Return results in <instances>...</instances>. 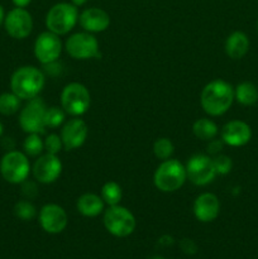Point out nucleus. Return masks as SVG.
<instances>
[{
  "label": "nucleus",
  "mask_w": 258,
  "mask_h": 259,
  "mask_svg": "<svg viewBox=\"0 0 258 259\" xmlns=\"http://www.w3.org/2000/svg\"><path fill=\"white\" fill-rule=\"evenodd\" d=\"M234 101V88L222 78L207 82L200 94V105L210 116L224 115Z\"/></svg>",
  "instance_id": "f257e3e1"
},
{
  "label": "nucleus",
  "mask_w": 258,
  "mask_h": 259,
  "mask_svg": "<svg viewBox=\"0 0 258 259\" xmlns=\"http://www.w3.org/2000/svg\"><path fill=\"white\" fill-rule=\"evenodd\" d=\"M46 85V73L35 66H22L13 72L10 89L22 100L39 96Z\"/></svg>",
  "instance_id": "f03ea898"
},
{
  "label": "nucleus",
  "mask_w": 258,
  "mask_h": 259,
  "mask_svg": "<svg viewBox=\"0 0 258 259\" xmlns=\"http://www.w3.org/2000/svg\"><path fill=\"white\" fill-rule=\"evenodd\" d=\"M187 181L186 167L179 159L169 158L161 161L153 175V184L161 192H175Z\"/></svg>",
  "instance_id": "7ed1b4c3"
},
{
  "label": "nucleus",
  "mask_w": 258,
  "mask_h": 259,
  "mask_svg": "<svg viewBox=\"0 0 258 259\" xmlns=\"http://www.w3.org/2000/svg\"><path fill=\"white\" fill-rule=\"evenodd\" d=\"M77 7L72 3H58L55 4L46 14V27L47 30L57 35H66L76 27L78 23Z\"/></svg>",
  "instance_id": "20e7f679"
},
{
  "label": "nucleus",
  "mask_w": 258,
  "mask_h": 259,
  "mask_svg": "<svg viewBox=\"0 0 258 259\" xmlns=\"http://www.w3.org/2000/svg\"><path fill=\"white\" fill-rule=\"evenodd\" d=\"M61 108L67 115L82 116L91 105V95L83 83L73 81L67 83L61 91Z\"/></svg>",
  "instance_id": "39448f33"
},
{
  "label": "nucleus",
  "mask_w": 258,
  "mask_h": 259,
  "mask_svg": "<svg viewBox=\"0 0 258 259\" xmlns=\"http://www.w3.org/2000/svg\"><path fill=\"white\" fill-rule=\"evenodd\" d=\"M0 174L7 182L20 185L32 174V166L24 152L8 151L0 159Z\"/></svg>",
  "instance_id": "423d86ee"
},
{
  "label": "nucleus",
  "mask_w": 258,
  "mask_h": 259,
  "mask_svg": "<svg viewBox=\"0 0 258 259\" xmlns=\"http://www.w3.org/2000/svg\"><path fill=\"white\" fill-rule=\"evenodd\" d=\"M103 223L108 233L116 238H125L133 234L137 227V220L133 212L125 206L114 205L104 210Z\"/></svg>",
  "instance_id": "0eeeda50"
},
{
  "label": "nucleus",
  "mask_w": 258,
  "mask_h": 259,
  "mask_svg": "<svg viewBox=\"0 0 258 259\" xmlns=\"http://www.w3.org/2000/svg\"><path fill=\"white\" fill-rule=\"evenodd\" d=\"M65 51L73 60H100L101 52L98 39L93 33L77 32L71 34L65 42Z\"/></svg>",
  "instance_id": "6e6552de"
},
{
  "label": "nucleus",
  "mask_w": 258,
  "mask_h": 259,
  "mask_svg": "<svg viewBox=\"0 0 258 259\" xmlns=\"http://www.w3.org/2000/svg\"><path fill=\"white\" fill-rule=\"evenodd\" d=\"M46 109L47 106L45 100L39 96L27 100V104L19 110V118H18L22 131L27 134L45 133Z\"/></svg>",
  "instance_id": "1a4fd4ad"
},
{
  "label": "nucleus",
  "mask_w": 258,
  "mask_h": 259,
  "mask_svg": "<svg viewBox=\"0 0 258 259\" xmlns=\"http://www.w3.org/2000/svg\"><path fill=\"white\" fill-rule=\"evenodd\" d=\"M185 167H186L187 180L195 186H206L211 184L218 176L212 157H210L209 154H194L190 157Z\"/></svg>",
  "instance_id": "9d476101"
},
{
  "label": "nucleus",
  "mask_w": 258,
  "mask_h": 259,
  "mask_svg": "<svg viewBox=\"0 0 258 259\" xmlns=\"http://www.w3.org/2000/svg\"><path fill=\"white\" fill-rule=\"evenodd\" d=\"M63 45L60 35L55 34L50 30L40 33L35 38L34 46H33V52H34L35 58L42 66L60 60Z\"/></svg>",
  "instance_id": "9b49d317"
},
{
  "label": "nucleus",
  "mask_w": 258,
  "mask_h": 259,
  "mask_svg": "<svg viewBox=\"0 0 258 259\" xmlns=\"http://www.w3.org/2000/svg\"><path fill=\"white\" fill-rule=\"evenodd\" d=\"M62 169V162L57 154L42 153L33 163L32 175L38 184L51 185L60 179Z\"/></svg>",
  "instance_id": "f8f14e48"
},
{
  "label": "nucleus",
  "mask_w": 258,
  "mask_h": 259,
  "mask_svg": "<svg viewBox=\"0 0 258 259\" xmlns=\"http://www.w3.org/2000/svg\"><path fill=\"white\" fill-rule=\"evenodd\" d=\"M4 27L14 39H25L33 30V18L25 8L15 7L5 15Z\"/></svg>",
  "instance_id": "ddd939ff"
},
{
  "label": "nucleus",
  "mask_w": 258,
  "mask_h": 259,
  "mask_svg": "<svg viewBox=\"0 0 258 259\" xmlns=\"http://www.w3.org/2000/svg\"><path fill=\"white\" fill-rule=\"evenodd\" d=\"M38 222L40 228L48 234H60L68 224L66 210L58 204H46L38 212Z\"/></svg>",
  "instance_id": "4468645a"
},
{
  "label": "nucleus",
  "mask_w": 258,
  "mask_h": 259,
  "mask_svg": "<svg viewBox=\"0 0 258 259\" xmlns=\"http://www.w3.org/2000/svg\"><path fill=\"white\" fill-rule=\"evenodd\" d=\"M88 136L89 126L80 116H75L65 121L60 133L65 151H75L82 147L88 139Z\"/></svg>",
  "instance_id": "2eb2a0df"
},
{
  "label": "nucleus",
  "mask_w": 258,
  "mask_h": 259,
  "mask_svg": "<svg viewBox=\"0 0 258 259\" xmlns=\"http://www.w3.org/2000/svg\"><path fill=\"white\" fill-rule=\"evenodd\" d=\"M220 138L225 146L243 147L252 139V129L245 121L234 119L223 125L220 131Z\"/></svg>",
  "instance_id": "dca6fc26"
},
{
  "label": "nucleus",
  "mask_w": 258,
  "mask_h": 259,
  "mask_svg": "<svg viewBox=\"0 0 258 259\" xmlns=\"http://www.w3.org/2000/svg\"><path fill=\"white\" fill-rule=\"evenodd\" d=\"M195 218L201 223H211L219 217L220 201L219 197L212 192H202L195 199L192 206Z\"/></svg>",
  "instance_id": "f3484780"
},
{
  "label": "nucleus",
  "mask_w": 258,
  "mask_h": 259,
  "mask_svg": "<svg viewBox=\"0 0 258 259\" xmlns=\"http://www.w3.org/2000/svg\"><path fill=\"white\" fill-rule=\"evenodd\" d=\"M78 24L85 32L93 34L105 32L110 25V15L101 8H88L78 15Z\"/></svg>",
  "instance_id": "a211bd4d"
},
{
  "label": "nucleus",
  "mask_w": 258,
  "mask_h": 259,
  "mask_svg": "<svg viewBox=\"0 0 258 259\" xmlns=\"http://www.w3.org/2000/svg\"><path fill=\"white\" fill-rule=\"evenodd\" d=\"M76 209L82 217L96 218L104 212L105 202L101 199L100 195H96L94 192H85L78 196L76 201Z\"/></svg>",
  "instance_id": "6ab92c4d"
},
{
  "label": "nucleus",
  "mask_w": 258,
  "mask_h": 259,
  "mask_svg": "<svg viewBox=\"0 0 258 259\" xmlns=\"http://www.w3.org/2000/svg\"><path fill=\"white\" fill-rule=\"evenodd\" d=\"M249 38L244 32L235 30L228 35L225 40V53L232 60H240L249 51Z\"/></svg>",
  "instance_id": "aec40b11"
},
{
  "label": "nucleus",
  "mask_w": 258,
  "mask_h": 259,
  "mask_svg": "<svg viewBox=\"0 0 258 259\" xmlns=\"http://www.w3.org/2000/svg\"><path fill=\"white\" fill-rule=\"evenodd\" d=\"M192 133L200 141L209 142L217 138L218 134H219V128L212 119L200 118L192 124Z\"/></svg>",
  "instance_id": "412c9836"
},
{
  "label": "nucleus",
  "mask_w": 258,
  "mask_h": 259,
  "mask_svg": "<svg viewBox=\"0 0 258 259\" xmlns=\"http://www.w3.org/2000/svg\"><path fill=\"white\" fill-rule=\"evenodd\" d=\"M234 100L243 106H252L258 101L257 86L249 81L238 83L234 88Z\"/></svg>",
  "instance_id": "4be33fe9"
},
{
  "label": "nucleus",
  "mask_w": 258,
  "mask_h": 259,
  "mask_svg": "<svg viewBox=\"0 0 258 259\" xmlns=\"http://www.w3.org/2000/svg\"><path fill=\"white\" fill-rule=\"evenodd\" d=\"M100 196L105 202V205L114 206V205L120 204L121 199H123V190L118 182L108 181L101 187Z\"/></svg>",
  "instance_id": "5701e85b"
},
{
  "label": "nucleus",
  "mask_w": 258,
  "mask_h": 259,
  "mask_svg": "<svg viewBox=\"0 0 258 259\" xmlns=\"http://www.w3.org/2000/svg\"><path fill=\"white\" fill-rule=\"evenodd\" d=\"M20 109H22V99L18 98L13 91L0 94V114L2 115H14Z\"/></svg>",
  "instance_id": "b1692460"
},
{
  "label": "nucleus",
  "mask_w": 258,
  "mask_h": 259,
  "mask_svg": "<svg viewBox=\"0 0 258 259\" xmlns=\"http://www.w3.org/2000/svg\"><path fill=\"white\" fill-rule=\"evenodd\" d=\"M23 149L28 157H38L45 151V142L40 134L32 133L25 137L23 142Z\"/></svg>",
  "instance_id": "393cba45"
},
{
  "label": "nucleus",
  "mask_w": 258,
  "mask_h": 259,
  "mask_svg": "<svg viewBox=\"0 0 258 259\" xmlns=\"http://www.w3.org/2000/svg\"><path fill=\"white\" fill-rule=\"evenodd\" d=\"M66 115L61 106H50L46 109L45 113V126L46 129H56L58 126L63 125L66 121Z\"/></svg>",
  "instance_id": "a878e982"
},
{
  "label": "nucleus",
  "mask_w": 258,
  "mask_h": 259,
  "mask_svg": "<svg viewBox=\"0 0 258 259\" xmlns=\"http://www.w3.org/2000/svg\"><path fill=\"white\" fill-rule=\"evenodd\" d=\"M175 152V146L172 141L166 137H162L154 141L153 143V154L159 161H166L172 158V154Z\"/></svg>",
  "instance_id": "bb28decb"
},
{
  "label": "nucleus",
  "mask_w": 258,
  "mask_h": 259,
  "mask_svg": "<svg viewBox=\"0 0 258 259\" xmlns=\"http://www.w3.org/2000/svg\"><path fill=\"white\" fill-rule=\"evenodd\" d=\"M14 214L18 219L23 220V222H30L34 219L38 215L37 207L34 206L30 200H20L14 205Z\"/></svg>",
  "instance_id": "cd10ccee"
},
{
  "label": "nucleus",
  "mask_w": 258,
  "mask_h": 259,
  "mask_svg": "<svg viewBox=\"0 0 258 259\" xmlns=\"http://www.w3.org/2000/svg\"><path fill=\"white\" fill-rule=\"evenodd\" d=\"M212 162H214L215 171L220 176H225V175L230 174L233 168L232 158L227 154H217V156L212 157Z\"/></svg>",
  "instance_id": "c85d7f7f"
},
{
  "label": "nucleus",
  "mask_w": 258,
  "mask_h": 259,
  "mask_svg": "<svg viewBox=\"0 0 258 259\" xmlns=\"http://www.w3.org/2000/svg\"><path fill=\"white\" fill-rule=\"evenodd\" d=\"M43 142H45L46 153L58 154L63 149L62 139H61L60 134H56V133L47 134L46 138L43 139Z\"/></svg>",
  "instance_id": "c756f323"
},
{
  "label": "nucleus",
  "mask_w": 258,
  "mask_h": 259,
  "mask_svg": "<svg viewBox=\"0 0 258 259\" xmlns=\"http://www.w3.org/2000/svg\"><path fill=\"white\" fill-rule=\"evenodd\" d=\"M63 71V65L60 62V60L53 61V62L47 63V65H43V72L46 73V76H51V77H55V76H60Z\"/></svg>",
  "instance_id": "7c9ffc66"
},
{
  "label": "nucleus",
  "mask_w": 258,
  "mask_h": 259,
  "mask_svg": "<svg viewBox=\"0 0 258 259\" xmlns=\"http://www.w3.org/2000/svg\"><path fill=\"white\" fill-rule=\"evenodd\" d=\"M225 143L222 141V138L218 139V138H214L211 139V141L207 142V146H206V152L209 156H217V154H220L222 153L223 148H224Z\"/></svg>",
  "instance_id": "2f4dec72"
},
{
  "label": "nucleus",
  "mask_w": 258,
  "mask_h": 259,
  "mask_svg": "<svg viewBox=\"0 0 258 259\" xmlns=\"http://www.w3.org/2000/svg\"><path fill=\"white\" fill-rule=\"evenodd\" d=\"M20 185H23L22 192L28 200L34 199V197L38 195V189H37V186H35V182H32V181H28V180H25V181L23 182V184H20Z\"/></svg>",
  "instance_id": "473e14b6"
},
{
  "label": "nucleus",
  "mask_w": 258,
  "mask_h": 259,
  "mask_svg": "<svg viewBox=\"0 0 258 259\" xmlns=\"http://www.w3.org/2000/svg\"><path fill=\"white\" fill-rule=\"evenodd\" d=\"M180 248L182 249V252L186 253V254H195L197 252V245L196 243L194 242L192 239H189V238H185L180 242Z\"/></svg>",
  "instance_id": "72a5a7b5"
},
{
  "label": "nucleus",
  "mask_w": 258,
  "mask_h": 259,
  "mask_svg": "<svg viewBox=\"0 0 258 259\" xmlns=\"http://www.w3.org/2000/svg\"><path fill=\"white\" fill-rule=\"evenodd\" d=\"M12 2L17 8H27L32 3V0H12Z\"/></svg>",
  "instance_id": "f704fd0d"
},
{
  "label": "nucleus",
  "mask_w": 258,
  "mask_h": 259,
  "mask_svg": "<svg viewBox=\"0 0 258 259\" xmlns=\"http://www.w3.org/2000/svg\"><path fill=\"white\" fill-rule=\"evenodd\" d=\"M71 3H72L75 7H82V5H85L86 3H88V0H71Z\"/></svg>",
  "instance_id": "c9c22d12"
},
{
  "label": "nucleus",
  "mask_w": 258,
  "mask_h": 259,
  "mask_svg": "<svg viewBox=\"0 0 258 259\" xmlns=\"http://www.w3.org/2000/svg\"><path fill=\"white\" fill-rule=\"evenodd\" d=\"M4 19H5V12H4V8L0 5V27L2 24H4Z\"/></svg>",
  "instance_id": "e433bc0d"
},
{
  "label": "nucleus",
  "mask_w": 258,
  "mask_h": 259,
  "mask_svg": "<svg viewBox=\"0 0 258 259\" xmlns=\"http://www.w3.org/2000/svg\"><path fill=\"white\" fill-rule=\"evenodd\" d=\"M3 132H4V125H3V123L0 121V137L3 136Z\"/></svg>",
  "instance_id": "4c0bfd02"
},
{
  "label": "nucleus",
  "mask_w": 258,
  "mask_h": 259,
  "mask_svg": "<svg viewBox=\"0 0 258 259\" xmlns=\"http://www.w3.org/2000/svg\"><path fill=\"white\" fill-rule=\"evenodd\" d=\"M151 259H164V258H162V257H159V255H157V257H152Z\"/></svg>",
  "instance_id": "58836bf2"
},
{
  "label": "nucleus",
  "mask_w": 258,
  "mask_h": 259,
  "mask_svg": "<svg viewBox=\"0 0 258 259\" xmlns=\"http://www.w3.org/2000/svg\"><path fill=\"white\" fill-rule=\"evenodd\" d=\"M257 30H258V19H257Z\"/></svg>",
  "instance_id": "ea45409f"
}]
</instances>
